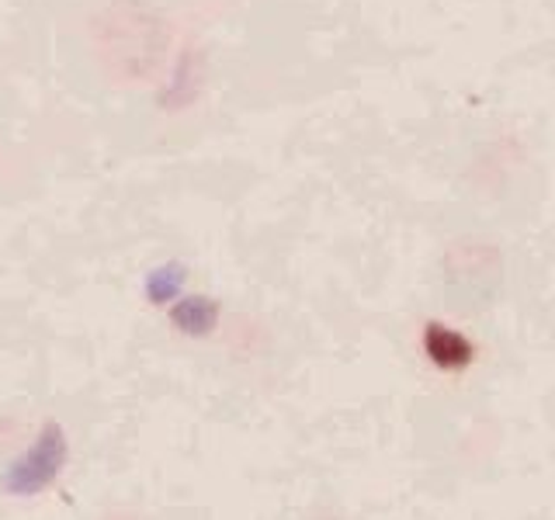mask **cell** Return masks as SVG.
Segmentation results:
<instances>
[{
  "label": "cell",
  "mask_w": 555,
  "mask_h": 520,
  "mask_svg": "<svg viewBox=\"0 0 555 520\" xmlns=\"http://www.w3.org/2000/svg\"><path fill=\"white\" fill-rule=\"evenodd\" d=\"M424 351L444 372H459L473 361V343H468L462 334H455V329L441 326V323H430L424 329Z\"/></svg>",
  "instance_id": "obj_1"
}]
</instances>
